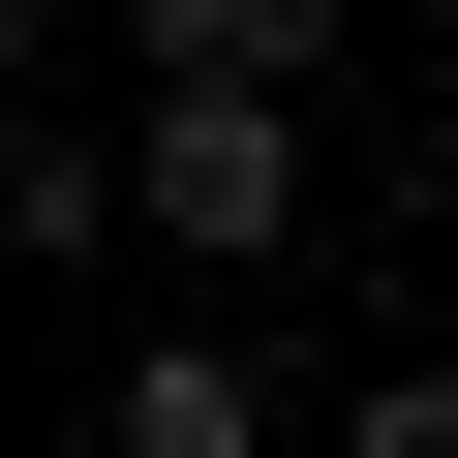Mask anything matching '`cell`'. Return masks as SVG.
<instances>
[{"label":"cell","instance_id":"1","mask_svg":"<svg viewBox=\"0 0 458 458\" xmlns=\"http://www.w3.org/2000/svg\"><path fill=\"white\" fill-rule=\"evenodd\" d=\"M123 214H153V245H276V214H306V123H276V92H214V62H153Z\"/></svg>","mask_w":458,"mask_h":458},{"label":"cell","instance_id":"2","mask_svg":"<svg viewBox=\"0 0 458 458\" xmlns=\"http://www.w3.org/2000/svg\"><path fill=\"white\" fill-rule=\"evenodd\" d=\"M123 31H153V62H214V92H306V62H336V0H123Z\"/></svg>","mask_w":458,"mask_h":458},{"label":"cell","instance_id":"3","mask_svg":"<svg viewBox=\"0 0 458 458\" xmlns=\"http://www.w3.org/2000/svg\"><path fill=\"white\" fill-rule=\"evenodd\" d=\"M245 428H276V397L214 367V336H153V367H123V458H245Z\"/></svg>","mask_w":458,"mask_h":458},{"label":"cell","instance_id":"4","mask_svg":"<svg viewBox=\"0 0 458 458\" xmlns=\"http://www.w3.org/2000/svg\"><path fill=\"white\" fill-rule=\"evenodd\" d=\"M0 92H31V0H0Z\"/></svg>","mask_w":458,"mask_h":458}]
</instances>
